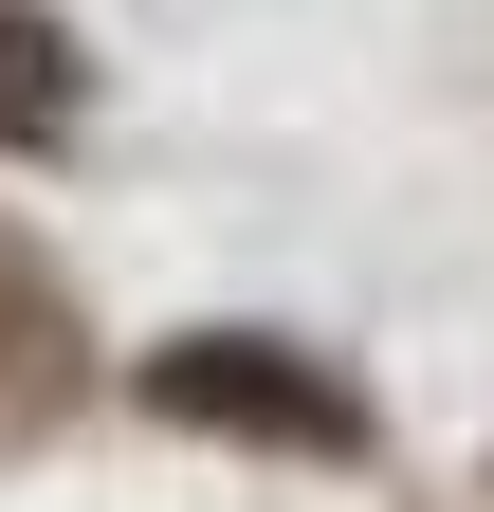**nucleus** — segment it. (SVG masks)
I'll return each mask as SVG.
<instances>
[{"mask_svg":"<svg viewBox=\"0 0 494 512\" xmlns=\"http://www.w3.org/2000/svg\"><path fill=\"white\" fill-rule=\"evenodd\" d=\"M0 128H74V74H55V19H19V0H0Z\"/></svg>","mask_w":494,"mask_h":512,"instance_id":"obj_3","label":"nucleus"},{"mask_svg":"<svg viewBox=\"0 0 494 512\" xmlns=\"http://www.w3.org/2000/svg\"><path fill=\"white\" fill-rule=\"evenodd\" d=\"M165 403L183 421H275V439H348V403L312 366H238V348H165Z\"/></svg>","mask_w":494,"mask_h":512,"instance_id":"obj_1","label":"nucleus"},{"mask_svg":"<svg viewBox=\"0 0 494 512\" xmlns=\"http://www.w3.org/2000/svg\"><path fill=\"white\" fill-rule=\"evenodd\" d=\"M74 348H92V330H74V293L0 238V403H74Z\"/></svg>","mask_w":494,"mask_h":512,"instance_id":"obj_2","label":"nucleus"}]
</instances>
